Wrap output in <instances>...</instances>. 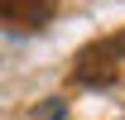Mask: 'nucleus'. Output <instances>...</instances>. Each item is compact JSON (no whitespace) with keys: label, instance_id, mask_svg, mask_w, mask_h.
Masks as SVG:
<instances>
[{"label":"nucleus","instance_id":"f257e3e1","mask_svg":"<svg viewBox=\"0 0 125 120\" xmlns=\"http://www.w3.org/2000/svg\"><path fill=\"white\" fill-rule=\"evenodd\" d=\"M120 53H125V39H106V43L82 48L77 62H72V77L87 82V87H106V82H115V72H120V62H125Z\"/></svg>","mask_w":125,"mask_h":120},{"label":"nucleus","instance_id":"f03ea898","mask_svg":"<svg viewBox=\"0 0 125 120\" xmlns=\"http://www.w3.org/2000/svg\"><path fill=\"white\" fill-rule=\"evenodd\" d=\"M58 15V0H0V19L15 29H43Z\"/></svg>","mask_w":125,"mask_h":120},{"label":"nucleus","instance_id":"7ed1b4c3","mask_svg":"<svg viewBox=\"0 0 125 120\" xmlns=\"http://www.w3.org/2000/svg\"><path fill=\"white\" fill-rule=\"evenodd\" d=\"M53 115H62V101H48V106H39V120H53Z\"/></svg>","mask_w":125,"mask_h":120}]
</instances>
